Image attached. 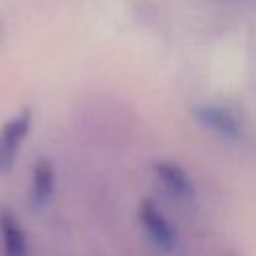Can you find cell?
<instances>
[{
    "mask_svg": "<svg viewBox=\"0 0 256 256\" xmlns=\"http://www.w3.org/2000/svg\"><path fill=\"white\" fill-rule=\"evenodd\" d=\"M138 214H140V222L142 226L146 228V232L150 234V238L164 250H170L174 248L176 244V232L172 228V224L164 218V214L158 210V206L152 202V200H142L140 202V208H138Z\"/></svg>",
    "mask_w": 256,
    "mask_h": 256,
    "instance_id": "obj_2",
    "label": "cell"
},
{
    "mask_svg": "<svg viewBox=\"0 0 256 256\" xmlns=\"http://www.w3.org/2000/svg\"><path fill=\"white\" fill-rule=\"evenodd\" d=\"M54 190V166L52 162L42 156L34 164L32 172V200L34 204H44Z\"/></svg>",
    "mask_w": 256,
    "mask_h": 256,
    "instance_id": "obj_6",
    "label": "cell"
},
{
    "mask_svg": "<svg viewBox=\"0 0 256 256\" xmlns=\"http://www.w3.org/2000/svg\"><path fill=\"white\" fill-rule=\"evenodd\" d=\"M154 172L156 176L162 180L164 186H168L172 192H176L178 196H192L194 194V184L188 178V174L174 162H156L154 164Z\"/></svg>",
    "mask_w": 256,
    "mask_h": 256,
    "instance_id": "obj_5",
    "label": "cell"
},
{
    "mask_svg": "<svg viewBox=\"0 0 256 256\" xmlns=\"http://www.w3.org/2000/svg\"><path fill=\"white\" fill-rule=\"evenodd\" d=\"M192 114L198 122H202L204 126H208L210 130H214V132H218L226 138H238L242 134L240 120L226 108L202 104V106H194Z\"/></svg>",
    "mask_w": 256,
    "mask_h": 256,
    "instance_id": "obj_3",
    "label": "cell"
},
{
    "mask_svg": "<svg viewBox=\"0 0 256 256\" xmlns=\"http://www.w3.org/2000/svg\"><path fill=\"white\" fill-rule=\"evenodd\" d=\"M0 234L4 244V256H28L24 230L14 218L12 210L6 206H0Z\"/></svg>",
    "mask_w": 256,
    "mask_h": 256,
    "instance_id": "obj_4",
    "label": "cell"
},
{
    "mask_svg": "<svg viewBox=\"0 0 256 256\" xmlns=\"http://www.w3.org/2000/svg\"><path fill=\"white\" fill-rule=\"evenodd\" d=\"M32 124V110H20L12 120H8L0 130V172H6L20 148V142L26 138Z\"/></svg>",
    "mask_w": 256,
    "mask_h": 256,
    "instance_id": "obj_1",
    "label": "cell"
}]
</instances>
